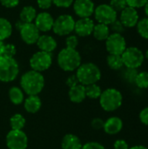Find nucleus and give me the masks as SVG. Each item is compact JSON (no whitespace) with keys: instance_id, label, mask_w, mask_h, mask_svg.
<instances>
[{"instance_id":"nucleus-1","label":"nucleus","mask_w":148,"mask_h":149,"mask_svg":"<svg viewBox=\"0 0 148 149\" xmlns=\"http://www.w3.org/2000/svg\"><path fill=\"white\" fill-rule=\"evenodd\" d=\"M20 86L28 95H38L44 86V78L41 72L31 70L22 75Z\"/></svg>"},{"instance_id":"nucleus-2","label":"nucleus","mask_w":148,"mask_h":149,"mask_svg":"<svg viewBox=\"0 0 148 149\" xmlns=\"http://www.w3.org/2000/svg\"><path fill=\"white\" fill-rule=\"evenodd\" d=\"M75 75L79 83L85 86L92 84H97L101 79V71L97 65L88 62L81 64L77 69Z\"/></svg>"},{"instance_id":"nucleus-3","label":"nucleus","mask_w":148,"mask_h":149,"mask_svg":"<svg viewBox=\"0 0 148 149\" xmlns=\"http://www.w3.org/2000/svg\"><path fill=\"white\" fill-rule=\"evenodd\" d=\"M58 64L65 72H73L81 65V56L76 49L64 48L58 55Z\"/></svg>"},{"instance_id":"nucleus-4","label":"nucleus","mask_w":148,"mask_h":149,"mask_svg":"<svg viewBox=\"0 0 148 149\" xmlns=\"http://www.w3.org/2000/svg\"><path fill=\"white\" fill-rule=\"evenodd\" d=\"M123 103L122 93L115 88H108L102 91L99 97V104L106 112H114L118 110Z\"/></svg>"},{"instance_id":"nucleus-5","label":"nucleus","mask_w":148,"mask_h":149,"mask_svg":"<svg viewBox=\"0 0 148 149\" xmlns=\"http://www.w3.org/2000/svg\"><path fill=\"white\" fill-rule=\"evenodd\" d=\"M19 66L14 58L0 56V81L11 82L18 75Z\"/></svg>"},{"instance_id":"nucleus-6","label":"nucleus","mask_w":148,"mask_h":149,"mask_svg":"<svg viewBox=\"0 0 148 149\" xmlns=\"http://www.w3.org/2000/svg\"><path fill=\"white\" fill-rule=\"evenodd\" d=\"M121 58L124 66L131 69L140 68L145 60L143 52L136 46L126 47L125 52L121 54Z\"/></svg>"},{"instance_id":"nucleus-7","label":"nucleus","mask_w":148,"mask_h":149,"mask_svg":"<svg viewBox=\"0 0 148 149\" xmlns=\"http://www.w3.org/2000/svg\"><path fill=\"white\" fill-rule=\"evenodd\" d=\"M74 18L71 15L64 14L54 19L52 30L58 36H67L74 31Z\"/></svg>"},{"instance_id":"nucleus-8","label":"nucleus","mask_w":148,"mask_h":149,"mask_svg":"<svg viewBox=\"0 0 148 149\" xmlns=\"http://www.w3.org/2000/svg\"><path fill=\"white\" fill-rule=\"evenodd\" d=\"M52 64V56L49 52L39 51L30 58V65L33 71L41 72L50 68Z\"/></svg>"},{"instance_id":"nucleus-9","label":"nucleus","mask_w":148,"mask_h":149,"mask_svg":"<svg viewBox=\"0 0 148 149\" xmlns=\"http://www.w3.org/2000/svg\"><path fill=\"white\" fill-rule=\"evenodd\" d=\"M126 47V41L122 34L111 33L106 40V48L109 54L121 55Z\"/></svg>"},{"instance_id":"nucleus-10","label":"nucleus","mask_w":148,"mask_h":149,"mask_svg":"<svg viewBox=\"0 0 148 149\" xmlns=\"http://www.w3.org/2000/svg\"><path fill=\"white\" fill-rule=\"evenodd\" d=\"M94 17L99 24L110 25L118 17V13L106 3H102L97 6L94 10Z\"/></svg>"},{"instance_id":"nucleus-11","label":"nucleus","mask_w":148,"mask_h":149,"mask_svg":"<svg viewBox=\"0 0 148 149\" xmlns=\"http://www.w3.org/2000/svg\"><path fill=\"white\" fill-rule=\"evenodd\" d=\"M6 146L9 149H26L28 138L23 130H10L6 135Z\"/></svg>"},{"instance_id":"nucleus-12","label":"nucleus","mask_w":148,"mask_h":149,"mask_svg":"<svg viewBox=\"0 0 148 149\" xmlns=\"http://www.w3.org/2000/svg\"><path fill=\"white\" fill-rule=\"evenodd\" d=\"M19 32L22 40L27 45L36 44L40 36V31L36 27L34 23L24 24L19 29Z\"/></svg>"},{"instance_id":"nucleus-13","label":"nucleus","mask_w":148,"mask_h":149,"mask_svg":"<svg viewBox=\"0 0 148 149\" xmlns=\"http://www.w3.org/2000/svg\"><path fill=\"white\" fill-rule=\"evenodd\" d=\"M95 10L94 3L92 0H75L73 2V10L80 18L90 17Z\"/></svg>"},{"instance_id":"nucleus-14","label":"nucleus","mask_w":148,"mask_h":149,"mask_svg":"<svg viewBox=\"0 0 148 149\" xmlns=\"http://www.w3.org/2000/svg\"><path fill=\"white\" fill-rule=\"evenodd\" d=\"M140 20L139 13L136 9L132 7H126L122 11H120V21L125 26V28L135 27Z\"/></svg>"},{"instance_id":"nucleus-15","label":"nucleus","mask_w":148,"mask_h":149,"mask_svg":"<svg viewBox=\"0 0 148 149\" xmlns=\"http://www.w3.org/2000/svg\"><path fill=\"white\" fill-rule=\"evenodd\" d=\"M94 25L93 20L90 17L79 18L78 21H75L74 31L79 37H88L92 34Z\"/></svg>"},{"instance_id":"nucleus-16","label":"nucleus","mask_w":148,"mask_h":149,"mask_svg":"<svg viewBox=\"0 0 148 149\" xmlns=\"http://www.w3.org/2000/svg\"><path fill=\"white\" fill-rule=\"evenodd\" d=\"M54 19L52 16L48 12H40L37 14V17L34 20V24L38 29L39 31L47 32L52 30Z\"/></svg>"},{"instance_id":"nucleus-17","label":"nucleus","mask_w":148,"mask_h":149,"mask_svg":"<svg viewBox=\"0 0 148 149\" xmlns=\"http://www.w3.org/2000/svg\"><path fill=\"white\" fill-rule=\"evenodd\" d=\"M123 128V121L120 117L113 116L107 119L105 123L103 129L106 134L109 135H115L119 134Z\"/></svg>"},{"instance_id":"nucleus-18","label":"nucleus","mask_w":148,"mask_h":149,"mask_svg":"<svg viewBox=\"0 0 148 149\" xmlns=\"http://www.w3.org/2000/svg\"><path fill=\"white\" fill-rule=\"evenodd\" d=\"M36 44L40 51L49 53L52 52L57 48V42L55 38L46 34L40 35Z\"/></svg>"},{"instance_id":"nucleus-19","label":"nucleus","mask_w":148,"mask_h":149,"mask_svg":"<svg viewBox=\"0 0 148 149\" xmlns=\"http://www.w3.org/2000/svg\"><path fill=\"white\" fill-rule=\"evenodd\" d=\"M68 95H69V98L72 102L81 103L86 98L85 86H83L81 84H77L76 86L70 87Z\"/></svg>"},{"instance_id":"nucleus-20","label":"nucleus","mask_w":148,"mask_h":149,"mask_svg":"<svg viewBox=\"0 0 148 149\" xmlns=\"http://www.w3.org/2000/svg\"><path fill=\"white\" fill-rule=\"evenodd\" d=\"M83 145L80 139L72 134L65 135L61 142L62 149H81Z\"/></svg>"},{"instance_id":"nucleus-21","label":"nucleus","mask_w":148,"mask_h":149,"mask_svg":"<svg viewBox=\"0 0 148 149\" xmlns=\"http://www.w3.org/2000/svg\"><path fill=\"white\" fill-rule=\"evenodd\" d=\"M24 101V109L30 113H36L38 112L42 105L41 100L38 95H29V97Z\"/></svg>"},{"instance_id":"nucleus-22","label":"nucleus","mask_w":148,"mask_h":149,"mask_svg":"<svg viewBox=\"0 0 148 149\" xmlns=\"http://www.w3.org/2000/svg\"><path fill=\"white\" fill-rule=\"evenodd\" d=\"M37 17V10L33 6L26 5L24 6L19 14V20L22 21L24 24L33 23Z\"/></svg>"},{"instance_id":"nucleus-23","label":"nucleus","mask_w":148,"mask_h":149,"mask_svg":"<svg viewBox=\"0 0 148 149\" xmlns=\"http://www.w3.org/2000/svg\"><path fill=\"white\" fill-rule=\"evenodd\" d=\"M110 31H110L109 25L98 23L97 24L94 25V28L92 31V35L99 41H106V38L111 34Z\"/></svg>"},{"instance_id":"nucleus-24","label":"nucleus","mask_w":148,"mask_h":149,"mask_svg":"<svg viewBox=\"0 0 148 149\" xmlns=\"http://www.w3.org/2000/svg\"><path fill=\"white\" fill-rule=\"evenodd\" d=\"M12 33V25L10 22L4 18L0 17V40H5L10 37Z\"/></svg>"},{"instance_id":"nucleus-25","label":"nucleus","mask_w":148,"mask_h":149,"mask_svg":"<svg viewBox=\"0 0 148 149\" xmlns=\"http://www.w3.org/2000/svg\"><path fill=\"white\" fill-rule=\"evenodd\" d=\"M107 65L114 71H119L123 68L124 64L122 61L121 55H115V54H109L106 58Z\"/></svg>"},{"instance_id":"nucleus-26","label":"nucleus","mask_w":148,"mask_h":149,"mask_svg":"<svg viewBox=\"0 0 148 149\" xmlns=\"http://www.w3.org/2000/svg\"><path fill=\"white\" fill-rule=\"evenodd\" d=\"M10 100L14 105H20L24 102V92L17 86H13L9 91Z\"/></svg>"},{"instance_id":"nucleus-27","label":"nucleus","mask_w":148,"mask_h":149,"mask_svg":"<svg viewBox=\"0 0 148 149\" xmlns=\"http://www.w3.org/2000/svg\"><path fill=\"white\" fill-rule=\"evenodd\" d=\"M85 96L88 97L89 99H92V100L99 99V97L102 93V90H101L100 86H98L97 84H92L89 86H85Z\"/></svg>"},{"instance_id":"nucleus-28","label":"nucleus","mask_w":148,"mask_h":149,"mask_svg":"<svg viewBox=\"0 0 148 149\" xmlns=\"http://www.w3.org/2000/svg\"><path fill=\"white\" fill-rule=\"evenodd\" d=\"M10 124L12 130H22L25 126V119L19 113H16L10 119Z\"/></svg>"},{"instance_id":"nucleus-29","label":"nucleus","mask_w":148,"mask_h":149,"mask_svg":"<svg viewBox=\"0 0 148 149\" xmlns=\"http://www.w3.org/2000/svg\"><path fill=\"white\" fill-rule=\"evenodd\" d=\"M134 84L140 89H147L148 88V72L142 71L139 72L136 78Z\"/></svg>"},{"instance_id":"nucleus-30","label":"nucleus","mask_w":148,"mask_h":149,"mask_svg":"<svg viewBox=\"0 0 148 149\" xmlns=\"http://www.w3.org/2000/svg\"><path fill=\"white\" fill-rule=\"evenodd\" d=\"M137 31L139 33V35L145 38V39H148V17H143L141 19L139 20L137 25Z\"/></svg>"},{"instance_id":"nucleus-31","label":"nucleus","mask_w":148,"mask_h":149,"mask_svg":"<svg viewBox=\"0 0 148 149\" xmlns=\"http://www.w3.org/2000/svg\"><path fill=\"white\" fill-rule=\"evenodd\" d=\"M137 69H131V68H126V70L123 72V78L128 83H133L135 81V78L138 74Z\"/></svg>"},{"instance_id":"nucleus-32","label":"nucleus","mask_w":148,"mask_h":149,"mask_svg":"<svg viewBox=\"0 0 148 149\" xmlns=\"http://www.w3.org/2000/svg\"><path fill=\"white\" fill-rule=\"evenodd\" d=\"M109 5L118 13L122 11L126 7H127L126 0H111Z\"/></svg>"},{"instance_id":"nucleus-33","label":"nucleus","mask_w":148,"mask_h":149,"mask_svg":"<svg viewBox=\"0 0 148 149\" xmlns=\"http://www.w3.org/2000/svg\"><path fill=\"white\" fill-rule=\"evenodd\" d=\"M110 31H113V33H119V34H122V32L125 31V26L122 24V23L120 21V19H116L114 22H113L110 24Z\"/></svg>"},{"instance_id":"nucleus-34","label":"nucleus","mask_w":148,"mask_h":149,"mask_svg":"<svg viewBox=\"0 0 148 149\" xmlns=\"http://www.w3.org/2000/svg\"><path fill=\"white\" fill-rule=\"evenodd\" d=\"M148 0H126L127 6L134 8V9H140L145 7Z\"/></svg>"},{"instance_id":"nucleus-35","label":"nucleus","mask_w":148,"mask_h":149,"mask_svg":"<svg viewBox=\"0 0 148 149\" xmlns=\"http://www.w3.org/2000/svg\"><path fill=\"white\" fill-rule=\"evenodd\" d=\"M66 47L71 49H76L79 45V39L78 37L75 35H68L66 40H65Z\"/></svg>"},{"instance_id":"nucleus-36","label":"nucleus","mask_w":148,"mask_h":149,"mask_svg":"<svg viewBox=\"0 0 148 149\" xmlns=\"http://www.w3.org/2000/svg\"><path fill=\"white\" fill-rule=\"evenodd\" d=\"M16 52H17V50H16V47H15L14 45H12V44H5L3 55L10 57V58H14Z\"/></svg>"},{"instance_id":"nucleus-37","label":"nucleus","mask_w":148,"mask_h":149,"mask_svg":"<svg viewBox=\"0 0 148 149\" xmlns=\"http://www.w3.org/2000/svg\"><path fill=\"white\" fill-rule=\"evenodd\" d=\"M74 0H52V3L60 8H68L73 3Z\"/></svg>"},{"instance_id":"nucleus-38","label":"nucleus","mask_w":148,"mask_h":149,"mask_svg":"<svg viewBox=\"0 0 148 149\" xmlns=\"http://www.w3.org/2000/svg\"><path fill=\"white\" fill-rule=\"evenodd\" d=\"M139 119H140V121L145 125V126H148V107L143 108L140 114H139Z\"/></svg>"},{"instance_id":"nucleus-39","label":"nucleus","mask_w":148,"mask_h":149,"mask_svg":"<svg viewBox=\"0 0 148 149\" xmlns=\"http://www.w3.org/2000/svg\"><path fill=\"white\" fill-rule=\"evenodd\" d=\"M104 123H105V121L102 119L94 118L91 122V126L94 130H100V129H103Z\"/></svg>"},{"instance_id":"nucleus-40","label":"nucleus","mask_w":148,"mask_h":149,"mask_svg":"<svg viewBox=\"0 0 148 149\" xmlns=\"http://www.w3.org/2000/svg\"><path fill=\"white\" fill-rule=\"evenodd\" d=\"M81 149H106V148L99 142L90 141V142H87L85 145H83Z\"/></svg>"},{"instance_id":"nucleus-41","label":"nucleus","mask_w":148,"mask_h":149,"mask_svg":"<svg viewBox=\"0 0 148 149\" xmlns=\"http://www.w3.org/2000/svg\"><path fill=\"white\" fill-rule=\"evenodd\" d=\"M114 149H129V145L125 140H117L113 144Z\"/></svg>"},{"instance_id":"nucleus-42","label":"nucleus","mask_w":148,"mask_h":149,"mask_svg":"<svg viewBox=\"0 0 148 149\" xmlns=\"http://www.w3.org/2000/svg\"><path fill=\"white\" fill-rule=\"evenodd\" d=\"M0 3L6 8H14L18 5L19 0H0Z\"/></svg>"},{"instance_id":"nucleus-43","label":"nucleus","mask_w":148,"mask_h":149,"mask_svg":"<svg viewBox=\"0 0 148 149\" xmlns=\"http://www.w3.org/2000/svg\"><path fill=\"white\" fill-rule=\"evenodd\" d=\"M52 4V0H38V5L40 9L47 10L51 8Z\"/></svg>"},{"instance_id":"nucleus-44","label":"nucleus","mask_w":148,"mask_h":149,"mask_svg":"<svg viewBox=\"0 0 148 149\" xmlns=\"http://www.w3.org/2000/svg\"><path fill=\"white\" fill-rule=\"evenodd\" d=\"M77 84H79V81H78V79L76 77V75H72L70 77H68L67 80H66V85L69 86V87H72V86H76Z\"/></svg>"},{"instance_id":"nucleus-45","label":"nucleus","mask_w":148,"mask_h":149,"mask_svg":"<svg viewBox=\"0 0 148 149\" xmlns=\"http://www.w3.org/2000/svg\"><path fill=\"white\" fill-rule=\"evenodd\" d=\"M4 45H5V44L3 43V40H0V56H2L3 54Z\"/></svg>"},{"instance_id":"nucleus-46","label":"nucleus","mask_w":148,"mask_h":149,"mask_svg":"<svg viewBox=\"0 0 148 149\" xmlns=\"http://www.w3.org/2000/svg\"><path fill=\"white\" fill-rule=\"evenodd\" d=\"M129 149H148V148H147V147L142 146V145H137V146H133V147L129 148Z\"/></svg>"},{"instance_id":"nucleus-47","label":"nucleus","mask_w":148,"mask_h":149,"mask_svg":"<svg viewBox=\"0 0 148 149\" xmlns=\"http://www.w3.org/2000/svg\"><path fill=\"white\" fill-rule=\"evenodd\" d=\"M24 24V23L22 22V21H20V20H18L17 23H16V27H17V30H19L21 27H22V25Z\"/></svg>"},{"instance_id":"nucleus-48","label":"nucleus","mask_w":148,"mask_h":149,"mask_svg":"<svg viewBox=\"0 0 148 149\" xmlns=\"http://www.w3.org/2000/svg\"><path fill=\"white\" fill-rule=\"evenodd\" d=\"M145 13H146V15H147V17H148V1L147 3H146V5H145Z\"/></svg>"},{"instance_id":"nucleus-49","label":"nucleus","mask_w":148,"mask_h":149,"mask_svg":"<svg viewBox=\"0 0 148 149\" xmlns=\"http://www.w3.org/2000/svg\"><path fill=\"white\" fill-rule=\"evenodd\" d=\"M144 56H145V58H146V59H147V60H148V49L147 50V52H145Z\"/></svg>"},{"instance_id":"nucleus-50","label":"nucleus","mask_w":148,"mask_h":149,"mask_svg":"<svg viewBox=\"0 0 148 149\" xmlns=\"http://www.w3.org/2000/svg\"></svg>"}]
</instances>
